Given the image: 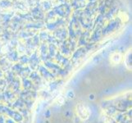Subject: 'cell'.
Segmentation results:
<instances>
[{
    "label": "cell",
    "instance_id": "obj_1",
    "mask_svg": "<svg viewBox=\"0 0 132 123\" xmlns=\"http://www.w3.org/2000/svg\"><path fill=\"white\" fill-rule=\"evenodd\" d=\"M77 113L81 119L86 120L90 115V111L87 105H85V103H80L79 105H77Z\"/></svg>",
    "mask_w": 132,
    "mask_h": 123
},
{
    "label": "cell",
    "instance_id": "obj_2",
    "mask_svg": "<svg viewBox=\"0 0 132 123\" xmlns=\"http://www.w3.org/2000/svg\"><path fill=\"white\" fill-rule=\"evenodd\" d=\"M121 54L119 52H115L111 54L110 56V62L112 65H117L118 63H120L121 60Z\"/></svg>",
    "mask_w": 132,
    "mask_h": 123
}]
</instances>
